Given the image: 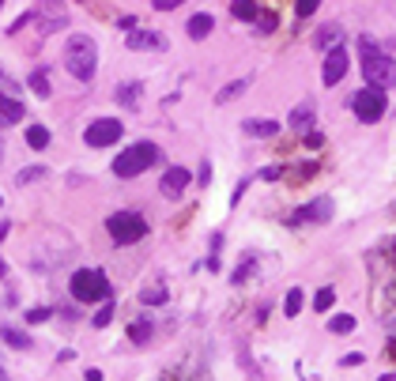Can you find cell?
<instances>
[{"instance_id":"obj_1","label":"cell","mask_w":396,"mask_h":381,"mask_svg":"<svg viewBox=\"0 0 396 381\" xmlns=\"http://www.w3.org/2000/svg\"><path fill=\"white\" fill-rule=\"evenodd\" d=\"M64 68L72 72V80L91 83L98 72V46L91 35H72L68 46H64Z\"/></svg>"},{"instance_id":"obj_2","label":"cell","mask_w":396,"mask_h":381,"mask_svg":"<svg viewBox=\"0 0 396 381\" xmlns=\"http://www.w3.org/2000/svg\"><path fill=\"white\" fill-rule=\"evenodd\" d=\"M359 49H362V80H366L370 87H381V91L396 87V61H392V57H381V53H378V42H373V38H362Z\"/></svg>"},{"instance_id":"obj_3","label":"cell","mask_w":396,"mask_h":381,"mask_svg":"<svg viewBox=\"0 0 396 381\" xmlns=\"http://www.w3.org/2000/svg\"><path fill=\"white\" fill-rule=\"evenodd\" d=\"M68 291H72L76 302H87V306H91V302L109 298V279H106L102 268H80V272H72Z\"/></svg>"},{"instance_id":"obj_4","label":"cell","mask_w":396,"mask_h":381,"mask_svg":"<svg viewBox=\"0 0 396 381\" xmlns=\"http://www.w3.org/2000/svg\"><path fill=\"white\" fill-rule=\"evenodd\" d=\"M159 159H162V151L155 144H132V147H125L114 159V174H117V178H136V174L155 167Z\"/></svg>"},{"instance_id":"obj_5","label":"cell","mask_w":396,"mask_h":381,"mask_svg":"<svg viewBox=\"0 0 396 381\" xmlns=\"http://www.w3.org/2000/svg\"><path fill=\"white\" fill-rule=\"evenodd\" d=\"M106 231H109V238H114L117 246H132V242H140V238L148 234V219L140 212H114L106 219Z\"/></svg>"},{"instance_id":"obj_6","label":"cell","mask_w":396,"mask_h":381,"mask_svg":"<svg viewBox=\"0 0 396 381\" xmlns=\"http://www.w3.org/2000/svg\"><path fill=\"white\" fill-rule=\"evenodd\" d=\"M351 110L359 114V121H381V114H385V91L381 87H366V91H359L355 99H351Z\"/></svg>"},{"instance_id":"obj_7","label":"cell","mask_w":396,"mask_h":381,"mask_svg":"<svg viewBox=\"0 0 396 381\" xmlns=\"http://www.w3.org/2000/svg\"><path fill=\"white\" fill-rule=\"evenodd\" d=\"M121 133H125V125H121L117 117H98V121L87 125L83 140H87V147H109V144L121 140Z\"/></svg>"},{"instance_id":"obj_8","label":"cell","mask_w":396,"mask_h":381,"mask_svg":"<svg viewBox=\"0 0 396 381\" xmlns=\"http://www.w3.org/2000/svg\"><path fill=\"white\" fill-rule=\"evenodd\" d=\"M332 219V200L328 197H317V200H310L306 208H299L291 215V223L294 226H302V223H328Z\"/></svg>"},{"instance_id":"obj_9","label":"cell","mask_w":396,"mask_h":381,"mask_svg":"<svg viewBox=\"0 0 396 381\" xmlns=\"http://www.w3.org/2000/svg\"><path fill=\"white\" fill-rule=\"evenodd\" d=\"M189 181H193V174L185 167H170L167 174H162V181H159V193H162V197H170V200H178L181 193L189 189Z\"/></svg>"},{"instance_id":"obj_10","label":"cell","mask_w":396,"mask_h":381,"mask_svg":"<svg viewBox=\"0 0 396 381\" xmlns=\"http://www.w3.org/2000/svg\"><path fill=\"white\" fill-rule=\"evenodd\" d=\"M347 75V53H344V46H332L328 49V57H325V72H321V80H325V87H332V83H340Z\"/></svg>"},{"instance_id":"obj_11","label":"cell","mask_w":396,"mask_h":381,"mask_svg":"<svg viewBox=\"0 0 396 381\" xmlns=\"http://www.w3.org/2000/svg\"><path fill=\"white\" fill-rule=\"evenodd\" d=\"M241 133L253 136V140H272L280 133V121H268V117H246V121H241Z\"/></svg>"},{"instance_id":"obj_12","label":"cell","mask_w":396,"mask_h":381,"mask_svg":"<svg viewBox=\"0 0 396 381\" xmlns=\"http://www.w3.org/2000/svg\"><path fill=\"white\" fill-rule=\"evenodd\" d=\"M125 46L128 49H167V38L155 35V30H136V27H132V35H128Z\"/></svg>"},{"instance_id":"obj_13","label":"cell","mask_w":396,"mask_h":381,"mask_svg":"<svg viewBox=\"0 0 396 381\" xmlns=\"http://www.w3.org/2000/svg\"><path fill=\"white\" fill-rule=\"evenodd\" d=\"M23 102H19L16 99V95H12V99H4V95H0V128H8V125H19V121H23Z\"/></svg>"},{"instance_id":"obj_14","label":"cell","mask_w":396,"mask_h":381,"mask_svg":"<svg viewBox=\"0 0 396 381\" xmlns=\"http://www.w3.org/2000/svg\"><path fill=\"white\" fill-rule=\"evenodd\" d=\"M35 19H38V30H42V35H57V30H64V27H68V16H64V8H57L53 16L38 12Z\"/></svg>"},{"instance_id":"obj_15","label":"cell","mask_w":396,"mask_h":381,"mask_svg":"<svg viewBox=\"0 0 396 381\" xmlns=\"http://www.w3.org/2000/svg\"><path fill=\"white\" fill-rule=\"evenodd\" d=\"M340 38H344V30H340L336 23H325V27L313 35V46H317V49H332V46H340Z\"/></svg>"},{"instance_id":"obj_16","label":"cell","mask_w":396,"mask_h":381,"mask_svg":"<svg viewBox=\"0 0 396 381\" xmlns=\"http://www.w3.org/2000/svg\"><path fill=\"white\" fill-rule=\"evenodd\" d=\"M212 27H215V19L208 16V12H200V16H193V19H189V27H185V30H189V38H193V42H200V38L212 35Z\"/></svg>"},{"instance_id":"obj_17","label":"cell","mask_w":396,"mask_h":381,"mask_svg":"<svg viewBox=\"0 0 396 381\" xmlns=\"http://www.w3.org/2000/svg\"><path fill=\"white\" fill-rule=\"evenodd\" d=\"M310 125H313V106H310V102L294 106V114H291V128H294V133H310Z\"/></svg>"},{"instance_id":"obj_18","label":"cell","mask_w":396,"mask_h":381,"mask_svg":"<svg viewBox=\"0 0 396 381\" xmlns=\"http://www.w3.org/2000/svg\"><path fill=\"white\" fill-rule=\"evenodd\" d=\"M140 95H144V87H140V83H121L117 87V102L128 106V110H136V106H140Z\"/></svg>"},{"instance_id":"obj_19","label":"cell","mask_w":396,"mask_h":381,"mask_svg":"<svg viewBox=\"0 0 396 381\" xmlns=\"http://www.w3.org/2000/svg\"><path fill=\"white\" fill-rule=\"evenodd\" d=\"M230 12H234V19H241V23H257L260 8L253 4V0H230Z\"/></svg>"},{"instance_id":"obj_20","label":"cell","mask_w":396,"mask_h":381,"mask_svg":"<svg viewBox=\"0 0 396 381\" xmlns=\"http://www.w3.org/2000/svg\"><path fill=\"white\" fill-rule=\"evenodd\" d=\"M249 83H253L249 75H246V80H234V83H227L223 91L215 95V102H219V106H227L230 99H238V95H246V91H249Z\"/></svg>"},{"instance_id":"obj_21","label":"cell","mask_w":396,"mask_h":381,"mask_svg":"<svg viewBox=\"0 0 396 381\" xmlns=\"http://www.w3.org/2000/svg\"><path fill=\"white\" fill-rule=\"evenodd\" d=\"M27 147L30 151H46L49 147V128L46 125H30L27 128Z\"/></svg>"},{"instance_id":"obj_22","label":"cell","mask_w":396,"mask_h":381,"mask_svg":"<svg viewBox=\"0 0 396 381\" xmlns=\"http://www.w3.org/2000/svg\"><path fill=\"white\" fill-rule=\"evenodd\" d=\"M0 336H4V344L16 347V351H27V347H30V336L19 332V329H12V325H4V329H0Z\"/></svg>"},{"instance_id":"obj_23","label":"cell","mask_w":396,"mask_h":381,"mask_svg":"<svg viewBox=\"0 0 396 381\" xmlns=\"http://www.w3.org/2000/svg\"><path fill=\"white\" fill-rule=\"evenodd\" d=\"M167 298L170 295H167V287H162V283H151V287L140 291V302H144V306H162Z\"/></svg>"},{"instance_id":"obj_24","label":"cell","mask_w":396,"mask_h":381,"mask_svg":"<svg viewBox=\"0 0 396 381\" xmlns=\"http://www.w3.org/2000/svg\"><path fill=\"white\" fill-rule=\"evenodd\" d=\"M128 340H132V344H148V340H151V318L132 321V325H128Z\"/></svg>"},{"instance_id":"obj_25","label":"cell","mask_w":396,"mask_h":381,"mask_svg":"<svg viewBox=\"0 0 396 381\" xmlns=\"http://www.w3.org/2000/svg\"><path fill=\"white\" fill-rule=\"evenodd\" d=\"M27 87L38 95V99H46V95H49V75H46V68H35V72H30Z\"/></svg>"},{"instance_id":"obj_26","label":"cell","mask_w":396,"mask_h":381,"mask_svg":"<svg viewBox=\"0 0 396 381\" xmlns=\"http://www.w3.org/2000/svg\"><path fill=\"white\" fill-rule=\"evenodd\" d=\"M302 287H291L287 291V302H283V313H287V318H299V313H302Z\"/></svg>"},{"instance_id":"obj_27","label":"cell","mask_w":396,"mask_h":381,"mask_svg":"<svg viewBox=\"0 0 396 381\" xmlns=\"http://www.w3.org/2000/svg\"><path fill=\"white\" fill-rule=\"evenodd\" d=\"M46 174H49L46 167H27V170H19V174H16V185L23 189V185H30V181H42Z\"/></svg>"},{"instance_id":"obj_28","label":"cell","mask_w":396,"mask_h":381,"mask_svg":"<svg viewBox=\"0 0 396 381\" xmlns=\"http://www.w3.org/2000/svg\"><path fill=\"white\" fill-rule=\"evenodd\" d=\"M328 329H332L336 336H347L351 329H355V318H351V313H336V318L328 321Z\"/></svg>"},{"instance_id":"obj_29","label":"cell","mask_w":396,"mask_h":381,"mask_svg":"<svg viewBox=\"0 0 396 381\" xmlns=\"http://www.w3.org/2000/svg\"><path fill=\"white\" fill-rule=\"evenodd\" d=\"M332 302H336V291H332V287H321V291H317V298H313V310L325 313L328 306H332Z\"/></svg>"},{"instance_id":"obj_30","label":"cell","mask_w":396,"mask_h":381,"mask_svg":"<svg viewBox=\"0 0 396 381\" xmlns=\"http://www.w3.org/2000/svg\"><path fill=\"white\" fill-rule=\"evenodd\" d=\"M109 321H114V302H109V298H106V306H102V310H98V313H95V329H106V325H109Z\"/></svg>"},{"instance_id":"obj_31","label":"cell","mask_w":396,"mask_h":381,"mask_svg":"<svg viewBox=\"0 0 396 381\" xmlns=\"http://www.w3.org/2000/svg\"><path fill=\"white\" fill-rule=\"evenodd\" d=\"M276 23H280L276 12H257V27L264 30V35H272V30H276Z\"/></svg>"},{"instance_id":"obj_32","label":"cell","mask_w":396,"mask_h":381,"mask_svg":"<svg viewBox=\"0 0 396 381\" xmlns=\"http://www.w3.org/2000/svg\"><path fill=\"white\" fill-rule=\"evenodd\" d=\"M317 8H321V0H294V12H299V19H306V16H313Z\"/></svg>"},{"instance_id":"obj_33","label":"cell","mask_w":396,"mask_h":381,"mask_svg":"<svg viewBox=\"0 0 396 381\" xmlns=\"http://www.w3.org/2000/svg\"><path fill=\"white\" fill-rule=\"evenodd\" d=\"M49 313H53V310L35 306V310H27V321H30V325H42V321H49Z\"/></svg>"},{"instance_id":"obj_34","label":"cell","mask_w":396,"mask_h":381,"mask_svg":"<svg viewBox=\"0 0 396 381\" xmlns=\"http://www.w3.org/2000/svg\"><path fill=\"white\" fill-rule=\"evenodd\" d=\"M155 4V12H174L178 4H185V0H151Z\"/></svg>"},{"instance_id":"obj_35","label":"cell","mask_w":396,"mask_h":381,"mask_svg":"<svg viewBox=\"0 0 396 381\" xmlns=\"http://www.w3.org/2000/svg\"><path fill=\"white\" fill-rule=\"evenodd\" d=\"M340 363H344V366H362V355H359V351H351V355L340 358Z\"/></svg>"},{"instance_id":"obj_36","label":"cell","mask_w":396,"mask_h":381,"mask_svg":"<svg viewBox=\"0 0 396 381\" xmlns=\"http://www.w3.org/2000/svg\"><path fill=\"white\" fill-rule=\"evenodd\" d=\"M280 174H283L280 167H264V170H260V178H264V181H272V178H280Z\"/></svg>"},{"instance_id":"obj_37","label":"cell","mask_w":396,"mask_h":381,"mask_svg":"<svg viewBox=\"0 0 396 381\" xmlns=\"http://www.w3.org/2000/svg\"><path fill=\"white\" fill-rule=\"evenodd\" d=\"M208 181H212V162H204V167H200V185H208Z\"/></svg>"},{"instance_id":"obj_38","label":"cell","mask_w":396,"mask_h":381,"mask_svg":"<svg viewBox=\"0 0 396 381\" xmlns=\"http://www.w3.org/2000/svg\"><path fill=\"white\" fill-rule=\"evenodd\" d=\"M389 351H396V321H392V340H389Z\"/></svg>"},{"instance_id":"obj_39","label":"cell","mask_w":396,"mask_h":381,"mask_svg":"<svg viewBox=\"0 0 396 381\" xmlns=\"http://www.w3.org/2000/svg\"><path fill=\"white\" fill-rule=\"evenodd\" d=\"M0 276H8V265H4V260H0Z\"/></svg>"},{"instance_id":"obj_40","label":"cell","mask_w":396,"mask_h":381,"mask_svg":"<svg viewBox=\"0 0 396 381\" xmlns=\"http://www.w3.org/2000/svg\"><path fill=\"white\" fill-rule=\"evenodd\" d=\"M8 234V223H0V238H4Z\"/></svg>"},{"instance_id":"obj_41","label":"cell","mask_w":396,"mask_h":381,"mask_svg":"<svg viewBox=\"0 0 396 381\" xmlns=\"http://www.w3.org/2000/svg\"><path fill=\"white\" fill-rule=\"evenodd\" d=\"M392 260H396V238H392Z\"/></svg>"},{"instance_id":"obj_42","label":"cell","mask_w":396,"mask_h":381,"mask_svg":"<svg viewBox=\"0 0 396 381\" xmlns=\"http://www.w3.org/2000/svg\"><path fill=\"white\" fill-rule=\"evenodd\" d=\"M4 377H8V374H4V366H0V381H4Z\"/></svg>"},{"instance_id":"obj_43","label":"cell","mask_w":396,"mask_h":381,"mask_svg":"<svg viewBox=\"0 0 396 381\" xmlns=\"http://www.w3.org/2000/svg\"><path fill=\"white\" fill-rule=\"evenodd\" d=\"M0 159H4V147H0Z\"/></svg>"},{"instance_id":"obj_44","label":"cell","mask_w":396,"mask_h":381,"mask_svg":"<svg viewBox=\"0 0 396 381\" xmlns=\"http://www.w3.org/2000/svg\"><path fill=\"white\" fill-rule=\"evenodd\" d=\"M0 8H4V0H0Z\"/></svg>"},{"instance_id":"obj_45","label":"cell","mask_w":396,"mask_h":381,"mask_svg":"<svg viewBox=\"0 0 396 381\" xmlns=\"http://www.w3.org/2000/svg\"><path fill=\"white\" fill-rule=\"evenodd\" d=\"M0 204H4V197H0Z\"/></svg>"},{"instance_id":"obj_46","label":"cell","mask_w":396,"mask_h":381,"mask_svg":"<svg viewBox=\"0 0 396 381\" xmlns=\"http://www.w3.org/2000/svg\"><path fill=\"white\" fill-rule=\"evenodd\" d=\"M0 80H4V75H0Z\"/></svg>"}]
</instances>
